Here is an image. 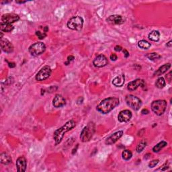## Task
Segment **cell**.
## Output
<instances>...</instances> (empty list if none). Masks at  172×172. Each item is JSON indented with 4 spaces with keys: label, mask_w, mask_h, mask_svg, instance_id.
<instances>
[{
    "label": "cell",
    "mask_w": 172,
    "mask_h": 172,
    "mask_svg": "<svg viewBox=\"0 0 172 172\" xmlns=\"http://www.w3.org/2000/svg\"><path fill=\"white\" fill-rule=\"evenodd\" d=\"M120 104V100L116 97H110L103 100L96 106V110L103 114H107Z\"/></svg>",
    "instance_id": "1"
},
{
    "label": "cell",
    "mask_w": 172,
    "mask_h": 172,
    "mask_svg": "<svg viewBox=\"0 0 172 172\" xmlns=\"http://www.w3.org/2000/svg\"><path fill=\"white\" fill-rule=\"evenodd\" d=\"M76 126L75 122L73 120H70L67 121L64 125L61 127L60 128L57 129L56 131L54 132L53 134V139L55 142V145H59L61 142L62 140L64 137L65 134L67 132L72 130L73 128H75Z\"/></svg>",
    "instance_id": "2"
},
{
    "label": "cell",
    "mask_w": 172,
    "mask_h": 172,
    "mask_svg": "<svg viewBox=\"0 0 172 172\" xmlns=\"http://www.w3.org/2000/svg\"><path fill=\"white\" fill-rule=\"evenodd\" d=\"M96 132V124L94 122H89L82 130L80 134V140L83 142L90 141Z\"/></svg>",
    "instance_id": "3"
},
{
    "label": "cell",
    "mask_w": 172,
    "mask_h": 172,
    "mask_svg": "<svg viewBox=\"0 0 172 172\" xmlns=\"http://www.w3.org/2000/svg\"><path fill=\"white\" fill-rule=\"evenodd\" d=\"M167 102L164 100L153 101L151 104V110L156 115L161 116L165 113L167 108Z\"/></svg>",
    "instance_id": "4"
},
{
    "label": "cell",
    "mask_w": 172,
    "mask_h": 172,
    "mask_svg": "<svg viewBox=\"0 0 172 172\" xmlns=\"http://www.w3.org/2000/svg\"><path fill=\"white\" fill-rule=\"evenodd\" d=\"M83 19L81 16H73L67 23V27L73 30L81 31L83 26Z\"/></svg>",
    "instance_id": "5"
},
{
    "label": "cell",
    "mask_w": 172,
    "mask_h": 172,
    "mask_svg": "<svg viewBox=\"0 0 172 172\" xmlns=\"http://www.w3.org/2000/svg\"><path fill=\"white\" fill-rule=\"evenodd\" d=\"M125 101L129 107L135 111L139 110L142 106V100L134 95H127L125 97Z\"/></svg>",
    "instance_id": "6"
},
{
    "label": "cell",
    "mask_w": 172,
    "mask_h": 172,
    "mask_svg": "<svg viewBox=\"0 0 172 172\" xmlns=\"http://www.w3.org/2000/svg\"><path fill=\"white\" fill-rule=\"evenodd\" d=\"M45 51L46 45L42 42H38L32 44L28 49V51L30 53V55L34 57L42 55Z\"/></svg>",
    "instance_id": "7"
},
{
    "label": "cell",
    "mask_w": 172,
    "mask_h": 172,
    "mask_svg": "<svg viewBox=\"0 0 172 172\" xmlns=\"http://www.w3.org/2000/svg\"><path fill=\"white\" fill-rule=\"evenodd\" d=\"M52 70L49 65H46L42 67L36 74L35 79L36 81H42L48 79L51 75Z\"/></svg>",
    "instance_id": "8"
},
{
    "label": "cell",
    "mask_w": 172,
    "mask_h": 172,
    "mask_svg": "<svg viewBox=\"0 0 172 172\" xmlns=\"http://www.w3.org/2000/svg\"><path fill=\"white\" fill-rule=\"evenodd\" d=\"M108 63V61L106 57L104 55H99L95 58L93 61V65L96 67L102 68L105 67Z\"/></svg>",
    "instance_id": "9"
},
{
    "label": "cell",
    "mask_w": 172,
    "mask_h": 172,
    "mask_svg": "<svg viewBox=\"0 0 172 172\" xmlns=\"http://www.w3.org/2000/svg\"><path fill=\"white\" fill-rule=\"evenodd\" d=\"M145 85V83L144 80H142V79H137L135 80L129 82L128 85H127V89H128L129 91L133 92L136 90V89L139 88V87L143 88Z\"/></svg>",
    "instance_id": "10"
},
{
    "label": "cell",
    "mask_w": 172,
    "mask_h": 172,
    "mask_svg": "<svg viewBox=\"0 0 172 172\" xmlns=\"http://www.w3.org/2000/svg\"><path fill=\"white\" fill-rule=\"evenodd\" d=\"M132 112L129 110H122L118 114V120L120 123H128L132 118Z\"/></svg>",
    "instance_id": "11"
},
{
    "label": "cell",
    "mask_w": 172,
    "mask_h": 172,
    "mask_svg": "<svg viewBox=\"0 0 172 172\" xmlns=\"http://www.w3.org/2000/svg\"><path fill=\"white\" fill-rule=\"evenodd\" d=\"M123 135V131H119L116 132V133L111 134L110 137H108V138L106 139L105 143L106 145H111L112 144H114L116 142L118 141V139H120Z\"/></svg>",
    "instance_id": "12"
},
{
    "label": "cell",
    "mask_w": 172,
    "mask_h": 172,
    "mask_svg": "<svg viewBox=\"0 0 172 172\" xmlns=\"http://www.w3.org/2000/svg\"><path fill=\"white\" fill-rule=\"evenodd\" d=\"M20 20V16L15 14H4L1 17V22L4 23L11 24L18 22Z\"/></svg>",
    "instance_id": "13"
},
{
    "label": "cell",
    "mask_w": 172,
    "mask_h": 172,
    "mask_svg": "<svg viewBox=\"0 0 172 172\" xmlns=\"http://www.w3.org/2000/svg\"><path fill=\"white\" fill-rule=\"evenodd\" d=\"M1 48L6 53H12L14 51V46L7 39L1 38Z\"/></svg>",
    "instance_id": "14"
},
{
    "label": "cell",
    "mask_w": 172,
    "mask_h": 172,
    "mask_svg": "<svg viewBox=\"0 0 172 172\" xmlns=\"http://www.w3.org/2000/svg\"><path fill=\"white\" fill-rule=\"evenodd\" d=\"M16 165L18 171L19 172L26 171V167H27V161H26V159L24 157H23V156L19 157L17 159Z\"/></svg>",
    "instance_id": "15"
},
{
    "label": "cell",
    "mask_w": 172,
    "mask_h": 172,
    "mask_svg": "<svg viewBox=\"0 0 172 172\" xmlns=\"http://www.w3.org/2000/svg\"><path fill=\"white\" fill-rule=\"evenodd\" d=\"M107 22L114 25H120L124 22V20L120 15H111L107 18Z\"/></svg>",
    "instance_id": "16"
},
{
    "label": "cell",
    "mask_w": 172,
    "mask_h": 172,
    "mask_svg": "<svg viewBox=\"0 0 172 172\" xmlns=\"http://www.w3.org/2000/svg\"><path fill=\"white\" fill-rule=\"evenodd\" d=\"M52 104L55 108H61L66 104V100L61 94H56L52 100Z\"/></svg>",
    "instance_id": "17"
},
{
    "label": "cell",
    "mask_w": 172,
    "mask_h": 172,
    "mask_svg": "<svg viewBox=\"0 0 172 172\" xmlns=\"http://www.w3.org/2000/svg\"><path fill=\"white\" fill-rule=\"evenodd\" d=\"M125 81V76L124 75H119L113 79L112 84L116 87H122Z\"/></svg>",
    "instance_id": "18"
},
{
    "label": "cell",
    "mask_w": 172,
    "mask_h": 172,
    "mask_svg": "<svg viewBox=\"0 0 172 172\" xmlns=\"http://www.w3.org/2000/svg\"><path fill=\"white\" fill-rule=\"evenodd\" d=\"M171 67V63H166L161 66L158 69L155 71L154 75L155 76H161L163 74L165 73Z\"/></svg>",
    "instance_id": "19"
},
{
    "label": "cell",
    "mask_w": 172,
    "mask_h": 172,
    "mask_svg": "<svg viewBox=\"0 0 172 172\" xmlns=\"http://www.w3.org/2000/svg\"><path fill=\"white\" fill-rule=\"evenodd\" d=\"M0 161L4 165H9L12 162V159L7 153H2L0 155Z\"/></svg>",
    "instance_id": "20"
},
{
    "label": "cell",
    "mask_w": 172,
    "mask_h": 172,
    "mask_svg": "<svg viewBox=\"0 0 172 172\" xmlns=\"http://www.w3.org/2000/svg\"><path fill=\"white\" fill-rule=\"evenodd\" d=\"M148 38L153 42H158L160 39V33L157 30H153L148 35Z\"/></svg>",
    "instance_id": "21"
},
{
    "label": "cell",
    "mask_w": 172,
    "mask_h": 172,
    "mask_svg": "<svg viewBox=\"0 0 172 172\" xmlns=\"http://www.w3.org/2000/svg\"><path fill=\"white\" fill-rule=\"evenodd\" d=\"M14 27L11 24H7L4 22H1V30L4 32H11L14 30Z\"/></svg>",
    "instance_id": "22"
},
{
    "label": "cell",
    "mask_w": 172,
    "mask_h": 172,
    "mask_svg": "<svg viewBox=\"0 0 172 172\" xmlns=\"http://www.w3.org/2000/svg\"><path fill=\"white\" fill-rule=\"evenodd\" d=\"M167 145H168V142L165 141H162L159 142L156 145H155L154 147H153V151L154 153H158L160 151L163 149L164 147H165Z\"/></svg>",
    "instance_id": "23"
},
{
    "label": "cell",
    "mask_w": 172,
    "mask_h": 172,
    "mask_svg": "<svg viewBox=\"0 0 172 172\" xmlns=\"http://www.w3.org/2000/svg\"><path fill=\"white\" fill-rule=\"evenodd\" d=\"M137 45H138V47L140 49L147 50L150 48L151 46V43H149L148 41H145V40H141V41H139L138 42Z\"/></svg>",
    "instance_id": "24"
},
{
    "label": "cell",
    "mask_w": 172,
    "mask_h": 172,
    "mask_svg": "<svg viewBox=\"0 0 172 172\" xmlns=\"http://www.w3.org/2000/svg\"><path fill=\"white\" fill-rule=\"evenodd\" d=\"M165 85H166V82H165V79L162 78V77L157 79V80L155 82L156 88H157L159 89H163V88H165Z\"/></svg>",
    "instance_id": "25"
},
{
    "label": "cell",
    "mask_w": 172,
    "mask_h": 172,
    "mask_svg": "<svg viewBox=\"0 0 172 172\" xmlns=\"http://www.w3.org/2000/svg\"><path fill=\"white\" fill-rule=\"evenodd\" d=\"M133 157V153L130 150H124L122 153V158L125 161H128Z\"/></svg>",
    "instance_id": "26"
},
{
    "label": "cell",
    "mask_w": 172,
    "mask_h": 172,
    "mask_svg": "<svg viewBox=\"0 0 172 172\" xmlns=\"http://www.w3.org/2000/svg\"><path fill=\"white\" fill-rule=\"evenodd\" d=\"M147 146V142L145 141H141L137 145L136 151L137 153H141L142 151L144 150V149Z\"/></svg>",
    "instance_id": "27"
},
{
    "label": "cell",
    "mask_w": 172,
    "mask_h": 172,
    "mask_svg": "<svg viewBox=\"0 0 172 172\" xmlns=\"http://www.w3.org/2000/svg\"><path fill=\"white\" fill-rule=\"evenodd\" d=\"M147 57L151 61H155V60L161 59V56L158 53H156V52H152V53H149L147 55Z\"/></svg>",
    "instance_id": "28"
},
{
    "label": "cell",
    "mask_w": 172,
    "mask_h": 172,
    "mask_svg": "<svg viewBox=\"0 0 172 172\" xmlns=\"http://www.w3.org/2000/svg\"><path fill=\"white\" fill-rule=\"evenodd\" d=\"M36 35L38 36V38L40 39V40H42V39H44L45 37H47V34H46V32H42L41 31H36Z\"/></svg>",
    "instance_id": "29"
},
{
    "label": "cell",
    "mask_w": 172,
    "mask_h": 172,
    "mask_svg": "<svg viewBox=\"0 0 172 172\" xmlns=\"http://www.w3.org/2000/svg\"><path fill=\"white\" fill-rule=\"evenodd\" d=\"M159 159H154L151 161H150L149 163V168H155V167L159 163Z\"/></svg>",
    "instance_id": "30"
},
{
    "label": "cell",
    "mask_w": 172,
    "mask_h": 172,
    "mask_svg": "<svg viewBox=\"0 0 172 172\" xmlns=\"http://www.w3.org/2000/svg\"><path fill=\"white\" fill-rule=\"evenodd\" d=\"M74 59H75V57H74L73 55H70V56H68L67 62H65V64L66 65H68L71 63V61H73Z\"/></svg>",
    "instance_id": "31"
},
{
    "label": "cell",
    "mask_w": 172,
    "mask_h": 172,
    "mask_svg": "<svg viewBox=\"0 0 172 172\" xmlns=\"http://www.w3.org/2000/svg\"><path fill=\"white\" fill-rule=\"evenodd\" d=\"M110 59L112 61H116L118 59V56L116 54L112 53V54L110 55Z\"/></svg>",
    "instance_id": "32"
},
{
    "label": "cell",
    "mask_w": 172,
    "mask_h": 172,
    "mask_svg": "<svg viewBox=\"0 0 172 172\" xmlns=\"http://www.w3.org/2000/svg\"><path fill=\"white\" fill-rule=\"evenodd\" d=\"M123 47H120V46H119V45H116L114 47V51H116V52H120L121 51H123Z\"/></svg>",
    "instance_id": "33"
},
{
    "label": "cell",
    "mask_w": 172,
    "mask_h": 172,
    "mask_svg": "<svg viewBox=\"0 0 172 172\" xmlns=\"http://www.w3.org/2000/svg\"><path fill=\"white\" fill-rule=\"evenodd\" d=\"M171 71H170V72H169L168 75H167V76H166V78H167V79H168V81L169 82V83H170L171 82Z\"/></svg>",
    "instance_id": "34"
},
{
    "label": "cell",
    "mask_w": 172,
    "mask_h": 172,
    "mask_svg": "<svg viewBox=\"0 0 172 172\" xmlns=\"http://www.w3.org/2000/svg\"><path fill=\"white\" fill-rule=\"evenodd\" d=\"M123 53H124V57L128 58L129 57V52L127 51V50L123 49Z\"/></svg>",
    "instance_id": "35"
},
{
    "label": "cell",
    "mask_w": 172,
    "mask_h": 172,
    "mask_svg": "<svg viewBox=\"0 0 172 172\" xmlns=\"http://www.w3.org/2000/svg\"><path fill=\"white\" fill-rule=\"evenodd\" d=\"M141 113L142 114H148L149 113V111L148 110L147 108H144V109H142L141 110Z\"/></svg>",
    "instance_id": "36"
},
{
    "label": "cell",
    "mask_w": 172,
    "mask_h": 172,
    "mask_svg": "<svg viewBox=\"0 0 172 172\" xmlns=\"http://www.w3.org/2000/svg\"><path fill=\"white\" fill-rule=\"evenodd\" d=\"M7 63H8V66H9V67H10V68H14V67H16V64H15L14 63H9V62H7Z\"/></svg>",
    "instance_id": "37"
},
{
    "label": "cell",
    "mask_w": 172,
    "mask_h": 172,
    "mask_svg": "<svg viewBox=\"0 0 172 172\" xmlns=\"http://www.w3.org/2000/svg\"><path fill=\"white\" fill-rule=\"evenodd\" d=\"M166 46L168 47H169V48H171V47H172V41H169V42H168V43H167Z\"/></svg>",
    "instance_id": "38"
},
{
    "label": "cell",
    "mask_w": 172,
    "mask_h": 172,
    "mask_svg": "<svg viewBox=\"0 0 172 172\" xmlns=\"http://www.w3.org/2000/svg\"><path fill=\"white\" fill-rule=\"evenodd\" d=\"M26 1H16V3L17 4H25Z\"/></svg>",
    "instance_id": "39"
},
{
    "label": "cell",
    "mask_w": 172,
    "mask_h": 172,
    "mask_svg": "<svg viewBox=\"0 0 172 172\" xmlns=\"http://www.w3.org/2000/svg\"><path fill=\"white\" fill-rule=\"evenodd\" d=\"M49 31V27L48 26H45V27L44 28V32H47Z\"/></svg>",
    "instance_id": "40"
},
{
    "label": "cell",
    "mask_w": 172,
    "mask_h": 172,
    "mask_svg": "<svg viewBox=\"0 0 172 172\" xmlns=\"http://www.w3.org/2000/svg\"><path fill=\"white\" fill-rule=\"evenodd\" d=\"M78 146H77V147L75 148V149H74L73 150V152H72V154H73V155H74V154H75V153H76L77 149H78Z\"/></svg>",
    "instance_id": "41"
}]
</instances>
